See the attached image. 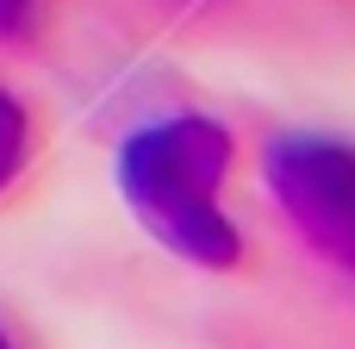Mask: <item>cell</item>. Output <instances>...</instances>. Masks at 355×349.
I'll return each instance as SVG.
<instances>
[{"label":"cell","instance_id":"cell-1","mask_svg":"<svg viewBox=\"0 0 355 349\" xmlns=\"http://www.w3.org/2000/svg\"><path fill=\"white\" fill-rule=\"evenodd\" d=\"M237 144L206 112H162L119 144V194L131 219L193 269H237L243 231L225 212Z\"/></svg>","mask_w":355,"mask_h":349},{"label":"cell","instance_id":"cell-2","mask_svg":"<svg viewBox=\"0 0 355 349\" xmlns=\"http://www.w3.org/2000/svg\"><path fill=\"white\" fill-rule=\"evenodd\" d=\"M281 219L337 269H355V144L324 131H287L262 156Z\"/></svg>","mask_w":355,"mask_h":349},{"label":"cell","instance_id":"cell-3","mask_svg":"<svg viewBox=\"0 0 355 349\" xmlns=\"http://www.w3.org/2000/svg\"><path fill=\"white\" fill-rule=\"evenodd\" d=\"M25 156H31V112L19 106V94L0 87V194L19 181Z\"/></svg>","mask_w":355,"mask_h":349},{"label":"cell","instance_id":"cell-4","mask_svg":"<svg viewBox=\"0 0 355 349\" xmlns=\"http://www.w3.org/2000/svg\"><path fill=\"white\" fill-rule=\"evenodd\" d=\"M44 6H50V0H0V37H12V44L37 37V25H44Z\"/></svg>","mask_w":355,"mask_h":349},{"label":"cell","instance_id":"cell-5","mask_svg":"<svg viewBox=\"0 0 355 349\" xmlns=\"http://www.w3.org/2000/svg\"><path fill=\"white\" fill-rule=\"evenodd\" d=\"M0 349H12V337H6V331H0Z\"/></svg>","mask_w":355,"mask_h":349}]
</instances>
